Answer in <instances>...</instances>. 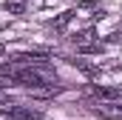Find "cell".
Listing matches in <instances>:
<instances>
[{
	"label": "cell",
	"instance_id": "6da1fadb",
	"mask_svg": "<svg viewBox=\"0 0 122 120\" xmlns=\"http://www.w3.org/2000/svg\"><path fill=\"white\" fill-rule=\"evenodd\" d=\"M94 114L99 117H108V120H122V100H105V103H91L88 106Z\"/></svg>",
	"mask_w": 122,
	"mask_h": 120
},
{
	"label": "cell",
	"instance_id": "7a4b0ae2",
	"mask_svg": "<svg viewBox=\"0 0 122 120\" xmlns=\"http://www.w3.org/2000/svg\"><path fill=\"white\" fill-rule=\"evenodd\" d=\"M3 117H6V120H46L40 112L26 109V106H11V109H3Z\"/></svg>",
	"mask_w": 122,
	"mask_h": 120
},
{
	"label": "cell",
	"instance_id": "3957f363",
	"mask_svg": "<svg viewBox=\"0 0 122 120\" xmlns=\"http://www.w3.org/2000/svg\"><path fill=\"white\" fill-rule=\"evenodd\" d=\"M91 94H97L99 100H122V89H108V86H94Z\"/></svg>",
	"mask_w": 122,
	"mask_h": 120
},
{
	"label": "cell",
	"instance_id": "277c9868",
	"mask_svg": "<svg viewBox=\"0 0 122 120\" xmlns=\"http://www.w3.org/2000/svg\"><path fill=\"white\" fill-rule=\"evenodd\" d=\"M6 12L9 14H23L26 12V0H6Z\"/></svg>",
	"mask_w": 122,
	"mask_h": 120
},
{
	"label": "cell",
	"instance_id": "5b68a950",
	"mask_svg": "<svg viewBox=\"0 0 122 120\" xmlns=\"http://www.w3.org/2000/svg\"><path fill=\"white\" fill-rule=\"evenodd\" d=\"M91 37H94V29H85V31H77L71 37V43L74 46H82V43H91Z\"/></svg>",
	"mask_w": 122,
	"mask_h": 120
},
{
	"label": "cell",
	"instance_id": "8992f818",
	"mask_svg": "<svg viewBox=\"0 0 122 120\" xmlns=\"http://www.w3.org/2000/svg\"><path fill=\"white\" fill-rule=\"evenodd\" d=\"M77 52H82V54H99V52H102V46H99V43H82V46H77Z\"/></svg>",
	"mask_w": 122,
	"mask_h": 120
},
{
	"label": "cell",
	"instance_id": "52a82bcc",
	"mask_svg": "<svg viewBox=\"0 0 122 120\" xmlns=\"http://www.w3.org/2000/svg\"><path fill=\"white\" fill-rule=\"evenodd\" d=\"M74 14H77V12H62L60 17H57V20H54V29H62V26H65V23H68V20H71V17H74Z\"/></svg>",
	"mask_w": 122,
	"mask_h": 120
},
{
	"label": "cell",
	"instance_id": "ba28073f",
	"mask_svg": "<svg viewBox=\"0 0 122 120\" xmlns=\"http://www.w3.org/2000/svg\"><path fill=\"white\" fill-rule=\"evenodd\" d=\"M9 100H11V97H9V91H3V89H0V103H9Z\"/></svg>",
	"mask_w": 122,
	"mask_h": 120
},
{
	"label": "cell",
	"instance_id": "9c48e42d",
	"mask_svg": "<svg viewBox=\"0 0 122 120\" xmlns=\"http://www.w3.org/2000/svg\"><path fill=\"white\" fill-rule=\"evenodd\" d=\"M0 52H3V46H0Z\"/></svg>",
	"mask_w": 122,
	"mask_h": 120
}]
</instances>
